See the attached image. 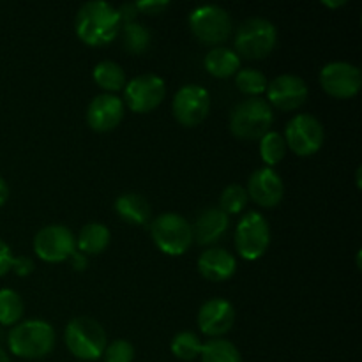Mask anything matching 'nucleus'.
Segmentation results:
<instances>
[{
  "label": "nucleus",
  "instance_id": "1",
  "mask_svg": "<svg viewBox=\"0 0 362 362\" xmlns=\"http://www.w3.org/2000/svg\"><path fill=\"white\" fill-rule=\"evenodd\" d=\"M122 28L117 7L112 4L94 0L87 2L78 9L76 20H74V30L80 41L87 46H106L117 39Z\"/></svg>",
  "mask_w": 362,
  "mask_h": 362
},
{
  "label": "nucleus",
  "instance_id": "2",
  "mask_svg": "<svg viewBox=\"0 0 362 362\" xmlns=\"http://www.w3.org/2000/svg\"><path fill=\"white\" fill-rule=\"evenodd\" d=\"M11 354L21 359H42L55 346V331L45 320H25L14 325L7 336Z\"/></svg>",
  "mask_w": 362,
  "mask_h": 362
},
{
  "label": "nucleus",
  "instance_id": "3",
  "mask_svg": "<svg viewBox=\"0 0 362 362\" xmlns=\"http://www.w3.org/2000/svg\"><path fill=\"white\" fill-rule=\"evenodd\" d=\"M274 122L272 106L264 98H247L230 113V131L240 140H260Z\"/></svg>",
  "mask_w": 362,
  "mask_h": 362
},
{
  "label": "nucleus",
  "instance_id": "4",
  "mask_svg": "<svg viewBox=\"0 0 362 362\" xmlns=\"http://www.w3.org/2000/svg\"><path fill=\"white\" fill-rule=\"evenodd\" d=\"M66 346L76 359L98 361L105 354L108 336L103 325L90 317H78L67 324L64 332Z\"/></svg>",
  "mask_w": 362,
  "mask_h": 362
},
{
  "label": "nucleus",
  "instance_id": "5",
  "mask_svg": "<svg viewBox=\"0 0 362 362\" xmlns=\"http://www.w3.org/2000/svg\"><path fill=\"white\" fill-rule=\"evenodd\" d=\"M278 45V30L265 18H250L243 21L235 32L237 55L260 60L271 55Z\"/></svg>",
  "mask_w": 362,
  "mask_h": 362
},
{
  "label": "nucleus",
  "instance_id": "6",
  "mask_svg": "<svg viewBox=\"0 0 362 362\" xmlns=\"http://www.w3.org/2000/svg\"><path fill=\"white\" fill-rule=\"evenodd\" d=\"M151 235L159 251L170 257H180L193 244V226L177 212H165L152 221Z\"/></svg>",
  "mask_w": 362,
  "mask_h": 362
},
{
  "label": "nucleus",
  "instance_id": "7",
  "mask_svg": "<svg viewBox=\"0 0 362 362\" xmlns=\"http://www.w3.org/2000/svg\"><path fill=\"white\" fill-rule=\"evenodd\" d=\"M189 28L194 37L209 46H219L232 34L228 11L216 4L200 6L189 14Z\"/></svg>",
  "mask_w": 362,
  "mask_h": 362
},
{
  "label": "nucleus",
  "instance_id": "8",
  "mask_svg": "<svg viewBox=\"0 0 362 362\" xmlns=\"http://www.w3.org/2000/svg\"><path fill=\"white\" fill-rule=\"evenodd\" d=\"M271 244V228L260 212L250 211L240 218L235 228V250L244 260H258Z\"/></svg>",
  "mask_w": 362,
  "mask_h": 362
},
{
  "label": "nucleus",
  "instance_id": "9",
  "mask_svg": "<svg viewBox=\"0 0 362 362\" xmlns=\"http://www.w3.org/2000/svg\"><path fill=\"white\" fill-rule=\"evenodd\" d=\"M286 148L300 158L317 154L324 145V126L317 117L310 113H299L292 117L285 127Z\"/></svg>",
  "mask_w": 362,
  "mask_h": 362
},
{
  "label": "nucleus",
  "instance_id": "10",
  "mask_svg": "<svg viewBox=\"0 0 362 362\" xmlns=\"http://www.w3.org/2000/svg\"><path fill=\"white\" fill-rule=\"evenodd\" d=\"M211 110V94L202 85L187 83L175 94L172 112L177 122L184 127H194L204 122Z\"/></svg>",
  "mask_w": 362,
  "mask_h": 362
},
{
  "label": "nucleus",
  "instance_id": "11",
  "mask_svg": "<svg viewBox=\"0 0 362 362\" xmlns=\"http://www.w3.org/2000/svg\"><path fill=\"white\" fill-rule=\"evenodd\" d=\"M76 251V239L64 225L42 226L34 237V253L48 264H60L69 260Z\"/></svg>",
  "mask_w": 362,
  "mask_h": 362
},
{
  "label": "nucleus",
  "instance_id": "12",
  "mask_svg": "<svg viewBox=\"0 0 362 362\" xmlns=\"http://www.w3.org/2000/svg\"><path fill=\"white\" fill-rule=\"evenodd\" d=\"M166 94L165 80L154 73L140 74L124 87V101L129 110L147 113L158 108Z\"/></svg>",
  "mask_w": 362,
  "mask_h": 362
},
{
  "label": "nucleus",
  "instance_id": "13",
  "mask_svg": "<svg viewBox=\"0 0 362 362\" xmlns=\"http://www.w3.org/2000/svg\"><path fill=\"white\" fill-rule=\"evenodd\" d=\"M320 85L332 98L350 99L361 90V69L350 62H329L320 71Z\"/></svg>",
  "mask_w": 362,
  "mask_h": 362
},
{
  "label": "nucleus",
  "instance_id": "14",
  "mask_svg": "<svg viewBox=\"0 0 362 362\" xmlns=\"http://www.w3.org/2000/svg\"><path fill=\"white\" fill-rule=\"evenodd\" d=\"M269 105L276 106L283 112H292L300 108L308 99L306 81L296 74H279L267 85Z\"/></svg>",
  "mask_w": 362,
  "mask_h": 362
},
{
  "label": "nucleus",
  "instance_id": "15",
  "mask_svg": "<svg viewBox=\"0 0 362 362\" xmlns=\"http://www.w3.org/2000/svg\"><path fill=\"white\" fill-rule=\"evenodd\" d=\"M235 324V308L230 300L214 297L202 304L198 311V327L209 338H221Z\"/></svg>",
  "mask_w": 362,
  "mask_h": 362
},
{
  "label": "nucleus",
  "instance_id": "16",
  "mask_svg": "<svg viewBox=\"0 0 362 362\" xmlns=\"http://www.w3.org/2000/svg\"><path fill=\"white\" fill-rule=\"evenodd\" d=\"M247 197L258 204L260 207L271 209L276 207L283 200L285 194V186L283 179L276 170L264 166V168L255 170L247 179Z\"/></svg>",
  "mask_w": 362,
  "mask_h": 362
},
{
  "label": "nucleus",
  "instance_id": "17",
  "mask_svg": "<svg viewBox=\"0 0 362 362\" xmlns=\"http://www.w3.org/2000/svg\"><path fill=\"white\" fill-rule=\"evenodd\" d=\"M124 119L122 99L113 94H101L87 108V124L98 133L113 131Z\"/></svg>",
  "mask_w": 362,
  "mask_h": 362
},
{
  "label": "nucleus",
  "instance_id": "18",
  "mask_svg": "<svg viewBox=\"0 0 362 362\" xmlns=\"http://www.w3.org/2000/svg\"><path fill=\"white\" fill-rule=\"evenodd\" d=\"M198 271L207 281L221 283L235 274L237 260L223 247H209L198 258Z\"/></svg>",
  "mask_w": 362,
  "mask_h": 362
},
{
  "label": "nucleus",
  "instance_id": "19",
  "mask_svg": "<svg viewBox=\"0 0 362 362\" xmlns=\"http://www.w3.org/2000/svg\"><path fill=\"white\" fill-rule=\"evenodd\" d=\"M230 226V216L219 207H209L198 214L197 223L193 226V239L200 246H212L221 237H225Z\"/></svg>",
  "mask_w": 362,
  "mask_h": 362
},
{
  "label": "nucleus",
  "instance_id": "20",
  "mask_svg": "<svg viewBox=\"0 0 362 362\" xmlns=\"http://www.w3.org/2000/svg\"><path fill=\"white\" fill-rule=\"evenodd\" d=\"M115 212L127 225L145 226L151 221L152 207L144 194L126 193L115 200Z\"/></svg>",
  "mask_w": 362,
  "mask_h": 362
},
{
  "label": "nucleus",
  "instance_id": "21",
  "mask_svg": "<svg viewBox=\"0 0 362 362\" xmlns=\"http://www.w3.org/2000/svg\"><path fill=\"white\" fill-rule=\"evenodd\" d=\"M204 66L214 78H230L239 73L240 57L226 46H214L205 55Z\"/></svg>",
  "mask_w": 362,
  "mask_h": 362
},
{
  "label": "nucleus",
  "instance_id": "22",
  "mask_svg": "<svg viewBox=\"0 0 362 362\" xmlns=\"http://www.w3.org/2000/svg\"><path fill=\"white\" fill-rule=\"evenodd\" d=\"M112 233L103 223H88L76 237V250L83 255H101L110 246Z\"/></svg>",
  "mask_w": 362,
  "mask_h": 362
},
{
  "label": "nucleus",
  "instance_id": "23",
  "mask_svg": "<svg viewBox=\"0 0 362 362\" xmlns=\"http://www.w3.org/2000/svg\"><path fill=\"white\" fill-rule=\"evenodd\" d=\"M92 76L94 81L106 90V94H112V92L122 90L126 87V73H124L122 66H119L113 60H103L92 71Z\"/></svg>",
  "mask_w": 362,
  "mask_h": 362
},
{
  "label": "nucleus",
  "instance_id": "24",
  "mask_svg": "<svg viewBox=\"0 0 362 362\" xmlns=\"http://www.w3.org/2000/svg\"><path fill=\"white\" fill-rule=\"evenodd\" d=\"M200 359L202 362H243L239 349L232 341L221 338L204 343Z\"/></svg>",
  "mask_w": 362,
  "mask_h": 362
},
{
  "label": "nucleus",
  "instance_id": "25",
  "mask_svg": "<svg viewBox=\"0 0 362 362\" xmlns=\"http://www.w3.org/2000/svg\"><path fill=\"white\" fill-rule=\"evenodd\" d=\"M25 304L18 292L11 288L0 290V325H16L23 317Z\"/></svg>",
  "mask_w": 362,
  "mask_h": 362
},
{
  "label": "nucleus",
  "instance_id": "26",
  "mask_svg": "<svg viewBox=\"0 0 362 362\" xmlns=\"http://www.w3.org/2000/svg\"><path fill=\"white\" fill-rule=\"evenodd\" d=\"M151 32L144 23L133 21V23L124 25L122 41L126 52L133 53V55H140V53L147 52V48L151 46Z\"/></svg>",
  "mask_w": 362,
  "mask_h": 362
},
{
  "label": "nucleus",
  "instance_id": "27",
  "mask_svg": "<svg viewBox=\"0 0 362 362\" xmlns=\"http://www.w3.org/2000/svg\"><path fill=\"white\" fill-rule=\"evenodd\" d=\"M172 354L180 361H194L200 357L202 349H204V343L198 338L194 332L191 331H182L179 334L173 336L172 339Z\"/></svg>",
  "mask_w": 362,
  "mask_h": 362
},
{
  "label": "nucleus",
  "instance_id": "28",
  "mask_svg": "<svg viewBox=\"0 0 362 362\" xmlns=\"http://www.w3.org/2000/svg\"><path fill=\"white\" fill-rule=\"evenodd\" d=\"M235 85L243 94L250 95V98H260V94L267 90L269 81L262 71L246 67L235 74Z\"/></svg>",
  "mask_w": 362,
  "mask_h": 362
},
{
  "label": "nucleus",
  "instance_id": "29",
  "mask_svg": "<svg viewBox=\"0 0 362 362\" xmlns=\"http://www.w3.org/2000/svg\"><path fill=\"white\" fill-rule=\"evenodd\" d=\"M285 154L286 144L283 134L276 133V131H269L265 136L260 138V156L269 168H272L274 165L281 163Z\"/></svg>",
  "mask_w": 362,
  "mask_h": 362
},
{
  "label": "nucleus",
  "instance_id": "30",
  "mask_svg": "<svg viewBox=\"0 0 362 362\" xmlns=\"http://www.w3.org/2000/svg\"><path fill=\"white\" fill-rule=\"evenodd\" d=\"M247 202H250V197H247L246 187L239 186V184H230L223 189L221 197H219V209L226 216L240 214L246 209Z\"/></svg>",
  "mask_w": 362,
  "mask_h": 362
},
{
  "label": "nucleus",
  "instance_id": "31",
  "mask_svg": "<svg viewBox=\"0 0 362 362\" xmlns=\"http://www.w3.org/2000/svg\"><path fill=\"white\" fill-rule=\"evenodd\" d=\"M105 362H133L134 361V346L127 339H113L106 345Z\"/></svg>",
  "mask_w": 362,
  "mask_h": 362
},
{
  "label": "nucleus",
  "instance_id": "32",
  "mask_svg": "<svg viewBox=\"0 0 362 362\" xmlns=\"http://www.w3.org/2000/svg\"><path fill=\"white\" fill-rule=\"evenodd\" d=\"M134 4H136L138 13L151 14V16H158V14H161L163 11L168 9L170 6V2H166V0H141V2H134Z\"/></svg>",
  "mask_w": 362,
  "mask_h": 362
},
{
  "label": "nucleus",
  "instance_id": "33",
  "mask_svg": "<svg viewBox=\"0 0 362 362\" xmlns=\"http://www.w3.org/2000/svg\"><path fill=\"white\" fill-rule=\"evenodd\" d=\"M13 260H14L13 251H11V247L0 239V278L6 276L7 272L11 271V267H13Z\"/></svg>",
  "mask_w": 362,
  "mask_h": 362
},
{
  "label": "nucleus",
  "instance_id": "34",
  "mask_svg": "<svg viewBox=\"0 0 362 362\" xmlns=\"http://www.w3.org/2000/svg\"><path fill=\"white\" fill-rule=\"evenodd\" d=\"M11 271H14L18 276L25 278V276L32 274V271H34V262H32V258L28 257H18L13 260V267H11Z\"/></svg>",
  "mask_w": 362,
  "mask_h": 362
},
{
  "label": "nucleus",
  "instance_id": "35",
  "mask_svg": "<svg viewBox=\"0 0 362 362\" xmlns=\"http://www.w3.org/2000/svg\"><path fill=\"white\" fill-rule=\"evenodd\" d=\"M117 13H119L120 16V21H122L124 25L127 23H133V21H136V16H138V9H136V4H122V6L117 9Z\"/></svg>",
  "mask_w": 362,
  "mask_h": 362
},
{
  "label": "nucleus",
  "instance_id": "36",
  "mask_svg": "<svg viewBox=\"0 0 362 362\" xmlns=\"http://www.w3.org/2000/svg\"><path fill=\"white\" fill-rule=\"evenodd\" d=\"M69 262H71V265H73L74 271H85V269H87V265H88L87 255L80 253V251H78V250L74 251L73 255H71Z\"/></svg>",
  "mask_w": 362,
  "mask_h": 362
},
{
  "label": "nucleus",
  "instance_id": "37",
  "mask_svg": "<svg viewBox=\"0 0 362 362\" xmlns=\"http://www.w3.org/2000/svg\"><path fill=\"white\" fill-rule=\"evenodd\" d=\"M7 198H9V187H7L6 180H4L2 177H0V207H2V205L6 204Z\"/></svg>",
  "mask_w": 362,
  "mask_h": 362
},
{
  "label": "nucleus",
  "instance_id": "38",
  "mask_svg": "<svg viewBox=\"0 0 362 362\" xmlns=\"http://www.w3.org/2000/svg\"><path fill=\"white\" fill-rule=\"evenodd\" d=\"M0 362H11L9 356H7V354H6V350H4L2 346H0Z\"/></svg>",
  "mask_w": 362,
  "mask_h": 362
},
{
  "label": "nucleus",
  "instance_id": "39",
  "mask_svg": "<svg viewBox=\"0 0 362 362\" xmlns=\"http://www.w3.org/2000/svg\"><path fill=\"white\" fill-rule=\"evenodd\" d=\"M325 4V6H329V7H338V6H345V2H343V0H341V2H324Z\"/></svg>",
  "mask_w": 362,
  "mask_h": 362
}]
</instances>
